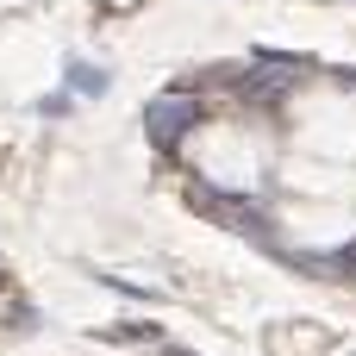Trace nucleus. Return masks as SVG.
I'll use <instances>...</instances> for the list:
<instances>
[{
	"label": "nucleus",
	"instance_id": "obj_3",
	"mask_svg": "<svg viewBox=\"0 0 356 356\" xmlns=\"http://www.w3.org/2000/svg\"><path fill=\"white\" fill-rule=\"evenodd\" d=\"M69 81H75L81 94H106V75H100V69H81V63L69 69Z\"/></svg>",
	"mask_w": 356,
	"mask_h": 356
},
{
	"label": "nucleus",
	"instance_id": "obj_1",
	"mask_svg": "<svg viewBox=\"0 0 356 356\" xmlns=\"http://www.w3.org/2000/svg\"><path fill=\"white\" fill-rule=\"evenodd\" d=\"M200 119V100H181V94H169V100H156V106H144V138L156 144V150H175L181 138H188V125Z\"/></svg>",
	"mask_w": 356,
	"mask_h": 356
},
{
	"label": "nucleus",
	"instance_id": "obj_2",
	"mask_svg": "<svg viewBox=\"0 0 356 356\" xmlns=\"http://www.w3.org/2000/svg\"><path fill=\"white\" fill-rule=\"evenodd\" d=\"M300 75H307V63H294V56H275V50H269V56H257V69L244 75V100H257V106H263V100L288 94Z\"/></svg>",
	"mask_w": 356,
	"mask_h": 356
}]
</instances>
